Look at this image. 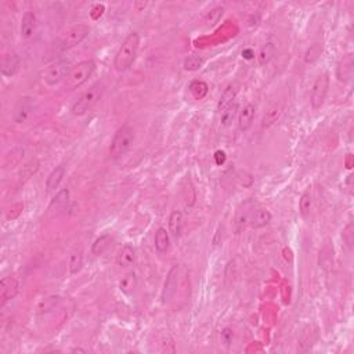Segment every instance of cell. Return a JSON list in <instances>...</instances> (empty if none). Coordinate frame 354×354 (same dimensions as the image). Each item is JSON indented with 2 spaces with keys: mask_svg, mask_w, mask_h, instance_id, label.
Segmentation results:
<instances>
[{
  "mask_svg": "<svg viewBox=\"0 0 354 354\" xmlns=\"http://www.w3.org/2000/svg\"><path fill=\"white\" fill-rule=\"evenodd\" d=\"M137 288V275L134 271H129L119 279V289L125 295H132Z\"/></svg>",
  "mask_w": 354,
  "mask_h": 354,
  "instance_id": "17",
  "label": "cell"
},
{
  "mask_svg": "<svg viewBox=\"0 0 354 354\" xmlns=\"http://www.w3.org/2000/svg\"><path fill=\"white\" fill-rule=\"evenodd\" d=\"M237 113H238V104H237V103H232V104L228 105L227 108L223 109L222 116H220L222 126H224V128L230 126L232 123V121L235 119Z\"/></svg>",
  "mask_w": 354,
  "mask_h": 354,
  "instance_id": "23",
  "label": "cell"
},
{
  "mask_svg": "<svg viewBox=\"0 0 354 354\" xmlns=\"http://www.w3.org/2000/svg\"><path fill=\"white\" fill-rule=\"evenodd\" d=\"M328 89H329V75L324 72L318 76L314 82L312 89V96H310V103L314 109L321 108L325 97L328 95Z\"/></svg>",
  "mask_w": 354,
  "mask_h": 354,
  "instance_id": "7",
  "label": "cell"
},
{
  "mask_svg": "<svg viewBox=\"0 0 354 354\" xmlns=\"http://www.w3.org/2000/svg\"><path fill=\"white\" fill-rule=\"evenodd\" d=\"M64 175H65V168L62 165L57 166L56 169L53 170L50 176L48 177V181H46L48 193H53V191H56L60 187L62 179H64Z\"/></svg>",
  "mask_w": 354,
  "mask_h": 354,
  "instance_id": "16",
  "label": "cell"
},
{
  "mask_svg": "<svg viewBox=\"0 0 354 354\" xmlns=\"http://www.w3.org/2000/svg\"><path fill=\"white\" fill-rule=\"evenodd\" d=\"M343 241L346 242V245L351 248L353 246V241H354V232H353V223H349L346 228L343 230Z\"/></svg>",
  "mask_w": 354,
  "mask_h": 354,
  "instance_id": "34",
  "label": "cell"
},
{
  "mask_svg": "<svg viewBox=\"0 0 354 354\" xmlns=\"http://www.w3.org/2000/svg\"><path fill=\"white\" fill-rule=\"evenodd\" d=\"M223 11H224L223 7H216V9H213L212 11H209L208 15H206V22L210 25H215L216 22H219V19L222 18Z\"/></svg>",
  "mask_w": 354,
  "mask_h": 354,
  "instance_id": "33",
  "label": "cell"
},
{
  "mask_svg": "<svg viewBox=\"0 0 354 354\" xmlns=\"http://www.w3.org/2000/svg\"><path fill=\"white\" fill-rule=\"evenodd\" d=\"M253 118H255V105L246 104L238 115V126L242 132L249 130L252 123H253Z\"/></svg>",
  "mask_w": 354,
  "mask_h": 354,
  "instance_id": "14",
  "label": "cell"
},
{
  "mask_svg": "<svg viewBox=\"0 0 354 354\" xmlns=\"http://www.w3.org/2000/svg\"><path fill=\"white\" fill-rule=\"evenodd\" d=\"M134 140H136L134 129L130 125H128V123L121 126L116 130V133H115L112 143H111V147H109V155H111V158L116 159V158H121L126 152L130 151V148L134 144Z\"/></svg>",
  "mask_w": 354,
  "mask_h": 354,
  "instance_id": "2",
  "label": "cell"
},
{
  "mask_svg": "<svg viewBox=\"0 0 354 354\" xmlns=\"http://www.w3.org/2000/svg\"><path fill=\"white\" fill-rule=\"evenodd\" d=\"M82 266H83V256H82V252L72 253L71 257H69V271H71V274L79 273L82 270Z\"/></svg>",
  "mask_w": 354,
  "mask_h": 354,
  "instance_id": "29",
  "label": "cell"
},
{
  "mask_svg": "<svg viewBox=\"0 0 354 354\" xmlns=\"http://www.w3.org/2000/svg\"><path fill=\"white\" fill-rule=\"evenodd\" d=\"M351 75H353V56L349 54L340 61L338 66V78L342 82H349Z\"/></svg>",
  "mask_w": 354,
  "mask_h": 354,
  "instance_id": "18",
  "label": "cell"
},
{
  "mask_svg": "<svg viewBox=\"0 0 354 354\" xmlns=\"http://www.w3.org/2000/svg\"><path fill=\"white\" fill-rule=\"evenodd\" d=\"M36 15L33 11H27L24 15H22V19H21V25H19V33H21V38L22 39H31L33 38V35L36 32Z\"/></svg>",
  "mask_w": 354,
  "mask_h": 354,
  "instance_id": "12",
  "label": "cell"
},
{
  "mask_svg": "<svg viewBox=\"0 0 354 354\" xmlns=\"http://www.w3.org/2000/svg\"><path fill=\"white\" fill-rule=\"evenodd\" d=\"M39 166H40V162H39L38 158H32L31 161L27 162L22 169L19 172V177L24 180H28L31 176H33L36 172H38Z\"/></svg>",
  "mask_w": 354,
  "mask_h": 354,
  "instance_id": "25",
  "label": "cell"
},
{
  "mask_svg": "<svg viewBox=\"0 0 354 354\" xmlns=\"http://www.w3.org/2000/svg\"><path fill=\"white\" fill-rule=\"evenodd\" d=\"M313 199H312V191L310 188H307L303 195L300 197V201H299V210L302 213V216H307L310 210H312Z\"/></svg>",
  "mask_w": 354,
  "mask_h": 354,
  "instance_id": "28",
  "label": "cell"
},
{
  "mask_svg": "<svg viewBox=\"0 0 354 354\" xmlns=\"http://www.w3.org/2000/svg\"><path fill=\"white\" fill-rule=\"evenodd\" d=\"M103 91H104L103 85H101L100 82L99 83H95L91 87H89L86 91H83L81 97L74 103V105H72L71 108V112L74 113L75 116H82V115L87 113L90 109L93 108V107L99 103L101 96H103Z\"/></svg>",
  "mask_w": 354,
  "mask_h": 354,
  "instance_id": "3",
  "label": "cell"
},
{
  "mask_svg": "<svg viewBox=\"0 0 354 354\" xmlns=\"http://www.w3.org/2000/svg\"><path fill=\"white\" fill-rule=\"evenodd\" d=\"M202 64H203L202 57L194 54V56H190L188 58H185L184 69L185 71H197V69H199V68L202 66Z\"/></svg>",
  "mask_w": 354,
  "mask_h": 354,
  "instance_id": "30",
  "label": "cell"
},
{
  "mask_svg": "<svg viewBox=\"0 0 354 354\" xmlns=\"http://www.w3.org/2000/svg\"><path fill=\"white\" fill-rule=\"evenodd\" d=\"M138 48H140V36H138V33H130L128 38L123 40L122 46L119 48L118 53L115 56V60H113L115 69L119 72L129 69L133 65L134 60H136Z\"/></svg>",
  "mask_w": 354,
  "mask_h": 354,
  "instance_id": "1",
  "label": "cell"
},
{
  "mask_svg": "<svg viewBox=\"0 0 354 354\" xmlns=\"http://www.w3.org/2000/svg\"><path fill=\"white\" fill-rule=\"evenodd\" d=\"M33 99L29 96L21 97L13 109V119L15 123H25L32 115Z\"/></svg>",
  "mask_w": 354,
  "mask_h": 354,
  "instance_id": "8",
  "label": "cell"
},
{
  "mask_svg": "<svg viewBox=\"0 0 354 354\" xmlns=\"http://www.w3.org/2000/svg\"><path fill=\"white\" fill-rule=\"evenodd\" d=\"M274 54H275V46L273 43H266L262 46V49L257 53V62L260 66L267 65L271 60H273Z\"/></svg>",
  "mask_w": 354,
  "mask_h": 354,
  "instance_id": "21",
  "label": "cell"
},
{
  "mask_svg": "<svg viewBox=\"0 0 354 354\" xmlns=\"http://www.w3.org/2000/svg\"><path fill=\"white\" fill-rule=\"evenodd\" d=\"M96 71V62L93 60H86L79 64H76L75 66H72L71 71L68 74L65 79V85L69 90L78 89L82 85H85L86 82L89 81V78Z\"/></svg>",
  "mask_w": 354,
  "mask_h": 354,
  "instance_id": "4",
  "label": "cell"
},
{
  "mask_svg": "<svg viewBox=\"0 0 354 354\" xmlns=\"http://www.w3.org/2000/svg\"><path fill=\"white\" fill-rule=\"evenodd\" d=\"M116 263L119 267L122 269H128L132 267L136 263V252L130 245H125L119 252L118 257H116Z\"/></svg>",
  "mask_w": 354,
  "mask_h": 354,
  "instance_id": "15",
  "label": "cell"
},
{
  "mask_svg": "<svg viewBox=\"0 0 354 354\" xmlns=\"http://www.w3.org/2000/svg\"><path fill=\"white\" fill-rule=\"evenodd\" d=\"M0 299H2V304H6V303L14 299L17 296L19 289V284L18 279L15 275H7L5 278L2 279L0 282Z\"/></svg>",
  "mask_w": 354,
  "mask_h": 354,
  "instance_id": "9",
  "label": "cell"
},
{
  "mask_svg": "<svg viewBox=\"0 0 354 354\" xmlns=\"http://www.w3.org/2000/svg\"><path fill=\"white\" fill-rule=\"evenodd\" d=\"M222 336H223V340H224V343H227V345H228V343H230V342H231V339H232L231 329H228V328H227V329H224V332L222 334Z\"/></svg>",
  "mask_w": 354,
  "mask_h": 354,
  "instance_id": "35",
  "label": "cell"
},
{
  "mask_svg": "<svg viewBox=\"0 0 354 354\" xmlns=\"http://www.w3.org/2000/svg\"><path fill=\"white\" fill-rule=\"evenodd\" d=\"M72 351H81V353H85L86 350H83V349H79V347H76V349H74Z\"/></svg>",
  "mask_w": 354,
  "mask_h": 354,
  "instance_id": "36",
  "label": "cell"
},
{
  "mask_svg": "<svg viewBox=\"0 0 354 354\" xmlns=\"http://www.w3.org/2000/svg\"><path fill=\"white\" fill-rule=\"evenodd\" d=\"M235 96H237L235 86L230 85L227 89H224V91L222 93V97H220V101H219V105H218L219 111L222 112L223 109L227 108L230 104H232V103H234V100H235Z\"/></svg>",
  "mask_w": 354,
  "mask_h": 354,
  "instance_id": "22",
  "label": "cell"
},
{
  "mask_svg": "<svg viewBox=\"0 0 354 354\" xmlns=\"http://www.w3.org/2000/svg\"><path fill=\"white\" fill-rule=\"evenodd\" d=\"M19 68V57L14 52L6 53L3 58H2V64H0V72L3 76H14Z\"/></svg>",
  "mask_w": 354,
  "mask_h": 354,
  "instance_id": "11",
  "label": "cell"
},
{
  "mask_svg": "<svg viewBox=\"0 0 354 354\" xmlns=\"http://www.w3.org/2000/svg\"><path fill=\"white\" fill-rule=\"evenodd\" d=\"M61 302V298L60 296H48L40 300V303L38 304L39 313H49L54 310L58 304Z\"/></svg>",
  "mask_w": 354,
  "mask_h": 354,
  "instance_id": "26",
  "label": "cell"
},
{
  "mask_svg": "<svg viewBox=\"0 0 354 354\" xmlns=\"http://www.w3.org/2000/svg\"><path fill=\"white\" fill-rule=\"evenodd\" d=\"M111 242H112L111 235H103V237H100V238H97L95 244H93V248H91L93 255L96 256L103 255L105 250H108V248L111 246Z\"/></svg>",
  "mask_w": 354,
  "mask_h": 354,
  "instance_id": "24",
  "label": "cell"
},
{
  "mask_svg": "<svg viewBox=\"0 0 354 354\" xmlns=\"http://www.w3.org/2000/svg\"><path fill=\"white\" fill-rule=\"evenodd\" d=\"M90 33V28L85 24L75 25L74 28H71L65 33V36L62 38L61 43H60V49L62 52L71 50L78 44H81L85 40Z\"/></svg>",
  "mask_w": 354,
  "mask_h": 354,
  "instance_id": "6",
  "label": "cell"
},
{
  "mask_svg": "<svg viewBox=\"0 0 354 354\" xmlns=\"http://www.w3.org/2000/svg\"><path fill=\"white\" fill-rule=\"evenodd\" d=\"M190 91L197 100H202L205 96L208 95L209 87L203 81H194L190 83Z\"/></svg>",
  "mask_w": 354,
  "mask_h": 354,
  "instance_id": "27",
  "label": "cell"
},
{
  "mask_svg": "<svg viewBox=\"0 0 354 354\" xmlns=\"http://www.w3.org/2000/svg\"><path fill=\"white\" fill-rule=\"evenodd\" d=\"M177 282H179V266H175V267L169 271V275H168L165 282V288H163L162 299H163V302L165 303L168 302V300H170V298L176 293Z\"/></svg>",
  "mask_w": 354,
  "mask_h": 354,
  "instance_id": "13",
  "label": "cell"
},
{
  "mask_svg": "<svg viewBox=\"0 0 354 354\" xmlns=\"http://www.w3.org/2000/svg\"><path fill=\"white\" fill-rule=\"evenodd\" d=\"M155 249L161 255L169 249V232L163 227L158 228V231L155 232Z\"/></svg>",
  "mask_w": 354,
  "mask_h": 354,
  "instance_id": "20",
  "label": "cell"
},
{
  "mask_svg": "<svg viewBox=\"0 0 354 354\" xmlns=\"http://www.w3.org/2000/svg\"><path fill=\"white\" fill-rule=\"evenodd\" d=\"M271 222V213L269 209L266 208H253L250 209L249 216H248V224L252 228H262L267 226Z\"/></svg>",
  "mask_w": 354,
  "mask_h": 354,
  "instance_id": "10",
  "label": "cell"
},
{
  "mask_svg": "<svg viewBox=\"0 0 354 354\" xmlns=\"http://www.w3.org/2000/svg\"><path fill=\"white\" fill-rule=\"evenodd\" d=\"M68 199H69V191L66 188L61 190V191L54 197V199H53L52 203H50V206H52V208L53 206H56V208L64 206V205H66V202H68Z\"/></svg>",
  "mask_w": 354,
  "mask_h": 354,
  "instance_id": "32",
  "label": "cell"
},
{
  "mask_svg": "<svg viewBox=\"0 0 354 354\" xmlns=\"http://www.w3.org/2000/svg\"><path fill=\"white\" fill-rule=\"evenodd\" d=\"M183 230V213L180 210H173L169 216V232L172 237L179 238Z\"/></svg>",
  "mask_w": 354,
  "mask_h": 354,
  "instance_id": "19",
  "label": "cell"
},
{
  "mask_svg": "<svg viewBox=\"0 0 354 354\" xmlns=\"http://www.w3.org/2000/svg\"><path fill=\"white\" fill-rule=\"evenodd\" d=\"M71 71L69 64L66 61H57L52 65H49L42 74L43 82L48 86H56L60 82L65 81L66 76Z\"/></svg>",
  "mask_w": 354,
  "mask_h": 354,
  "instance_id": "5",
  "label": "cell"
},
{
  "mask_svg": "<svg viewBox=\"0 0 354 354\" xmlns=\"http://www.w3.org/2000/svg\"><path fill=\"white\" fill-rule=\"evenodd\" d=\"M321 52H322L321 44H318V43L313 44V46H310V48L307 49L306 54H304V61H306L307 64H312V62L316 61L318 57L321 56Z\"/></svg>",
  "mask_w": 354,
  "mask_h": 354,
  "instance_id": "31",
  "label": "cell"
}]
</instances>
